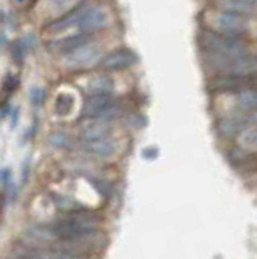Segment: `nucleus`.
<instances>
[{
  "label": "nucleus",
  "mask_w": 257,
  "mask_h": 259,
  "mask_svg": "<svg viewBox=\"0 0 257 259\" xmlns=\"http://www.w3.org/2000/svg\"><path fill=\"white\" fill-rule=\"evenodd\" d=\"M12 118H13V123H12V125L15 126V125H17V121H18V109H15V110H13Z\"/></svg>",
  "instance_id": "nucleus-21"
},
{
  "label": "nucleus",
  "mask_w": 257,
  "mask_h": 259,
  "mask_svg": "<svg viewBox=\"0 0 257 259\" xmlns=\"http://www.w3.org/2000/svg\"><path fill=\"white\" fill-rule=\"evenodd\" d=\"M136 62H138V55L131 49H117L102 57L99 60V67L107 71H120L133 67Z\"/></svg>",
  "instance_id": "nucleus-4"
},
{
  "label": "nucleus",
  "mask_w": 257,
  "mask_h": 259,
  "mask_svg": "<svg viewBox=\"0 0 257 259\" xmlns=\"http://www.w3.org/2000/svg\"><path fill=\"white\" fill-rule=\"evenodd\" d=\"M106 136H110V125L107 120L94 117V118H87L81 125L83 141L100 140V138H106Z\"/></svg>",
  "instance_id": "nucleus-9"
},
{
  "label": "nucleus",
  "mask_w": 257,
  "mask_h": 259,
  "mask_svg": "<svg viewBox=\"0 0 257 259\" xmlns=\"http://www.w3.org/2000/svg\"><path fill=\"white\" fill-rule=\"evenodd\" d=\"M83 146H84L86 152L92 154L95 157H110L112 154L117 151V141L112 140L110 136L100 138V140L84 141Z\"/></svg>",
  "instance_id": "nucleus-10"
},
{
  "label": "nucleus",
  "mask_w": 257,
  "mask_h": 259,
  "mask_svg": "<svg viewBox=\"0 0 257 259\" xmlns=\"http://www.w3.org/2000/svg\"><path fill=\"white\" fill-rule=\"evenodd\" d=\"M89 34H86V32H81V34H75V36H68L65 39H60L57 42L54 44H49V49L52 51H57L59 54H70L73 52L75 49H78L79 46H83L86 42H89Z\"/></svg>",
  "instance_id": "nucleus-11"
},
{
  "label": "nucleus",
  "mask_w": 257,
  "mask_h": 259,
  "mask_svg": "<svg viewBox=\"0 0 257 259\" xmlns=\"http://www.w3.org/2000/svg\"><path fill=\"white\" fill-rule=\"evenodd\" d=\"M15 2H17V4H26L28 0H15Z\"/></svg>",
  "instance_id": "nucleus-23"
},
{
  "label": "nucleus",
  "mask_w": 257,
  "mask_h": 259,
  "mask_svg": "<svg viewBox=\"0 0 257 259\" xmlns=\"http://www.w3.org/2000/svg\"><path fill=\"white\" fill-rule=\"evenodd\" d=\"M18 88V78L17 76H9L4 81V89L7 93H13Z\"/></svg>",
  "instance_id": "nucleus-19"
},
{
  "label": "nucleus",
  "mask_w": 257,
  "mask_h": 259,
  "mask_svg": "<svg viewBox=\"0 0 257 259\" xmlns=\"http://www.w3.org/2000/svg\"><path fill=\"white\" fill-rule=\"evenodd\" d=\"M81 13H83V12L79 10V8H76V10L70 12L68 15H63L62 18L52 21V23L49 24V29H50L52 32H60V31H63V29H67V28H70V26H73V24H78V20H79V16H81Z\"/></svg>",
  "instance_id": "nucleus-14"
},
{
  "label": "nucleus",
  "mask_w": 257,
  "mask_h": 259,
  "mask_svg": "<svg viewBox=\"0 0 257 259\" xmlns=\"http://www.w3.org/2000/svg\"><path fill=\"white\" fill-rule=\"evenodd\" d=\"M112 105H114V99H112V96L109 93H95V94H91L84 101L81 115L84 118L100 117L104 112H107L112 107Z\"/></svg>",
  "instance_id": "nucleus-8"
},
{
  "label": "nucleus",
  "mask_w": 257,
  "mask_h": 259,
  "mask_svg": "<svg viewBox=\"0 0 257 259\" xmlns=\"http://www.w3.org/2000/svg\"><path fill=\"white\" fill-rule=\"evenodd\" d=\"M244 125H246V120L239 118V117H231V118H223L220 121V133L225 136H236L239 133L244 132Z\"/></svg>",
  "instance_id": "nucleus-13"
},
{
  "label": "nucleus",
  "mask_w": 257,
  "mask_h": 259,
  "mask_svg": "<svg viewBox=\"0 0 257 259\" xmlns=\"http://www.w3.org/2000/svg\"><path fill=\"white\" fill-rule=\"evenodd\" d=\"M100 55V47L94 42H86L70 52L67 57V67L71 70H81L92 65Z\"/></svg>",
  "instance_id": "nucleus-5"
},
{
  "label": "nucleus",
  "mask_w": 257,
  "mask_h": 259,
  "mask_svg": "<svg viewBox=\"0 0 257 259\" xmlns=\"http://www.w3.org/2000/svg\"><path fill=\"white\" fill-rule=\"evenodd\" d=\"M50 2H52L55 7H60V5H63V4H67L68 0H50Z\"/></svg>",
  "instance_id": "nucleus-22"
},
{
  "label": "nucleus",
  "mask_w": 257,
  "mask_h": 259,
  "mask_svg": "<svg viewBox=\"0 0 257 259\" xmlns=\"http://www.w3.org/2000/svg\"><path fill=\"white\" fill-rule=\"evenodd\" d=\"M2 185H4V188H9L12 185V170L10 168L2 170Z\"/></svg>",
  "instance_id": "nucleus-20"
},
{
  "label": "nucleus",
  "mask_w": 257,
  "mask_h": 259,
  "mask_svg": "<svg viewBox=\"0 0 257 259\" xmlns=\"http://www.w3.org/2000/svg\"><path fill=\"white\" fill-rule=\"evenodd\" d=\"M95 93H109L110 91V88H112V84L109 83V81H106L104 78H97V81L91 86Z\"/></svg>",
  "instance_id": "nucleus-18"
},
{
  "label": "nucleus",
  "mask_w": 257,
  "mask_h": 259,
  "mask_svg": "<svg viewBox=\"0 0 257 259\" xmlns=\"http://www.w3.org/2000/svg\"><path fill=\"white\" fill-rule=\"evenodd\" d=\"M45 99V91L42 88H33L31 89V102L34 107H41Z\"/></svg>",
  "instance_id": "nucleus-17"
},
{
  "label": "nucleus",
  "mask_w": 257,
  "mask_h": 259,
  "mask_svg": "<svg viewBox=\"0 0 257 259\" xmlns=\"http://www.w3.org/2000/svg\"><path fill=\"white\" fill-rule=\"evenodd\" d=\"M257 89V73L251 75H223L214 78L209 83V89L212 93H241L244 89Z\"/></svg>",
  "instance_id": "nucleus-3"
},
{
  "label": "nucleus",
  "mask_w": 257,
  "mask_h": 259,
  "mask_svg": "<svg viewBox=\"0 0 257 259\" xmlns=\"http://www.w3.org/2000/svg\"><path fill=\"white\" fill-rule=\"evenodd\" d=\"M25 54H26V42L25 40H15L13 46H12V57L13 60L17 63H21L23 60H25Z\"/></svg>",
  "instance_id": "nucleus-16"
},
{
  "label": "nucleus",
  "mask_w": 257,
  "mask_h": 259,
  "mask_svg": "<svg viewBox=\"0 0 257 259\" xmlns=\"http://www.w3.org/2000/svg\"><path fill=\"white\" fill-rule=\"evenodd\" d=\"M73 97L70 94H60L57 97V101H55V112L59 113V115H68L73 109Z\"/></svg>",
  "instance_id": "nucleus-15"
},
{
  "label": "nucleus",
  "mask_w": 257,
  "mask_h": 259,
  "mask_svg": "<svg viewBox=\"0 0 257 259\" xmlns=\"http://www.w3.org/2000/svg\"><path fill=\"white\" fill-rule=\"evenodd\" d=\"M217 5L222 7L223 10H231V12L249 15L255 12L257 0H217Z\"/></svg>",
  "instance_id": "nucleus-12"
},
{
  "label": "nucleus",
  "mask_w": 257,
  "mask_h": 259,
  "mask_svg": "<svg viewBox=\"0 0 257 259\" xmlns=\"http://www.w3.org/2000/svg\"><path fill=\"white\" fill-rule=\"evenodd\" d=\"M199 44L202 51L211 57L235 59V57L251 54V47L246 40L233 34H217L212 31H202L199 37Z\"/></svg>",
  "instance_id": "nucleus-1"
},
{
  "label": "nucleus",
  "mask_w": 257,
  "mask_h": 259,
  "mask_svg": "<svg viewBox=\"0 0 257 259\" xmlns=\"http://www.w3.org/2000/svg\"><path fill=\"white\" fill-rule=\"evenodd\" d=\"M107 24V13L102 10L100 7L87 8L81 13L78 20V28L81 32L86 34H92V32L102 29Z\"/></svg>",
  "instance_id": "nucleus-7"
},
{
  "label": "nucleus",
  "mask_w": 257,
  "mask_h": 259,
  "mask_svg": "<svg viewBox=\"0 0 257 259\" xmlns=\"http://www.w3.org/2000/svg\"><path fill=\"white\" fill-rule=\"evenodd\" d=\"M215 23L225 34L241 36L247 29V18L244 16V13H238L231 10H223L215 18Z\"/></svg>",
  "instance_id": "nucleus-6"
},
{
  "label": "nucleus",
  "mask_w": 257,
  "mask_h": 259,
  "mask_svg": "<svg viewBox=\"0 0 257 259\" xmlns=\"http://www.w3.org/2000/svg\"><path fill=\"white\" fill-rule=\"evenodd\" d=\"M50 232L55 237H60L63 240H76V238H83L87 235L95 233V217L81 212V214H73L70 219L65 221H60L55 224Z\"/></svg>",
  "instance_id": "nucleus-2"
}]
</instances>
